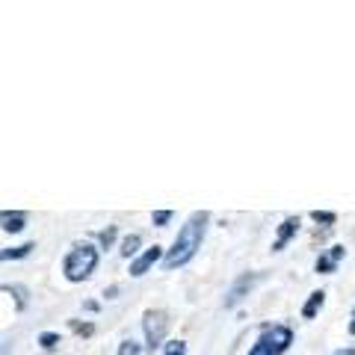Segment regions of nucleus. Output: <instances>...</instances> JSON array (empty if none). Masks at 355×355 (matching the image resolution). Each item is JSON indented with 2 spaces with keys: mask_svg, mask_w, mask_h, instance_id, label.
Here are the masks:
<instances>
[{
  "mask_svg": "<svg viewBox=\"0 0 355 355\" xmlns=\"http://www.w3.org/2000/svg\"><path fill=\"white\" fill-rule=\"evenodd\" d=\"M116 293H119V287H116V284H113V287H107V291H104V296H107V299H116Z\"/></svg>",
  "mask_w": 355,
  "mask_h": 355,
  "instance_id": "4be33fe9",
  "label": "nucleus"
},
{
  "mask_svg": "<svg viewBox=\"0 0 355 355\" xmlns=\"http://www.w3.org/2000/svg\"><path fill=\"white\" fill-rule=\"evenodd\" d=\"M160 258H166V252H163L160 246H151V249H146L142 254H137V258L130 261V275H133V279H139V275H146V272H148L151 266L157 263Z\"/></svg>",
  "mask_w": 355,
  "mask_h": 355,
  "instance_id": "39448f33",
  "label": "nucleus"
},
{
  "mask_svg": "<svg viewBox=\"0 0 355 355\" xmlns=\"http://www.w3.org/2000/svg\"><path fill=\"white\" fill-rule=\"evenodd\" d=\"M343 258H347V249H343L340 243H338V246H331L326 254H320V258H317V263H314V272H323V275L335 272V270H338V263H340Z\"/></svg>",
  "mask_w": 355,
  "mask_h": 355,
  "instance_id": "423d86ee",
  "label": "nucleus"
},
{
  "mask_svg": "<svg viewBox=\"0 0 355 355\" xmlns=\"http://www.w3.org/2000/svg\"><path fill=\"white\" fill-rule=\"evenodd\" d=\"M207 222H210V214H207V210H196V214L184 222L181 231H178V237H175V243H172V249L166 252V258H163V266H166V270H178V266L190 263V261L196 258V252L202 249Z\"/></svg>",
  "mask_w": 355,
  "mask_h": 355,
  "instance_id": "f257e3e1",
  "label": "nucleus"
},
{
  "mask_svg": "<svg viewBox=\"0 0 355 355\" xmlns=\"http://www.w3.org/2000/svg\"><path fill=\"white\" fill-rule=\"evenodd\" d=\"M71 329H74L80 338H92V335H95V326H92V323H80V320H71Z\"/></svg>",
  "mask_w": 355,
  "mask_h": 355,
  "instance_id": "a211bd4d",
  "label": "nucleus"
},
{
  "mask_svg": "<svg viewBox=\"0 0 355 355\" xmlns=\"http://www.w3.org/2000/svg\"><path fill=\"white\" fill-rule=\"evenodd\" d=\"M95 266H98V249L92 243H77V246L65 254L62 272L71 284H77V282H86L89 275L95 272Z\"/></svg>",
  "mask_w": 355,
  "mask_h": 355,
  "instance_id": "f03ea898",
  "label": "nucleus"
},
{
  "mask_svg": "<svg viewBox=\"0 0 355 355\" xmlns=\"http://www.w3.org/2000/svg\"><path fill=\"white\" fill-rule=\"evenodd\" d=\"M142 331H146V343L151 349L163 347L166 340V331H169V317H166V311H146L142 314Z\"/></svg>",
  "mask_w": 355,
  "mask_h": 355,
  "instance_id": "7ed1b4c3",
  "label": "nucleus"
},
{
  "mask_svg": "<svg viewBox=\"0 0 355 355\" xmlns=\"http://www.w3.org/2000/svg\"><path fill=\"white\" fill-rule=\"evenodd\" d=\"M249 355H275L272 343H270V335H266V331H261V338L254 340V347L249 349Z\"/></svg>",
  "mask_w": 355,
  "mask_h": 355,
  "instance_id": "ddd939ff",
  "label": "nucleus"
},
{
  "mask_svg": "<svg viewBox=\"0 0 355 355\" xmlns=\"http://www.w3.org/2000/svg\"><path fill=\"white\" fill-rule=\"evenodd\" d=\"M331 355H355V349H352V347H343V349H335Z\"/></svg>",
  "mask_w": 355,
  "mask_h": 355,
  "instance_id": "5701e85b",
  "label": "nucleus"
},
{
  "mask_svg": "<svg viewBox=\"0 0 355 355\" xmlns=\"http://www.w3.org/2000/svg\"><path fill=\"white\" fill-rule=\"evenodd\" d=\"M172 210H154V214H151V222H154V225H157V228H163V225H169V222H172Z\"/></svg>",
  "mask_w": 355,
  "mask_h": 355,
  "instance_id": "f3484780",
  "label": "nucleus"
},
{
  "mask_svg": "<svg viewBox=\"0 0 355 355\" xmlns=\"http://www.w3.org/2000/svg\"><path fill=\"white\" fill-rule=\"evenodd\" d=\"M349 335H355V311H352V323H349Z\"/></svg>",
  "mask_w": 355,
  "mask_h": 355,
  "instance_id": "b1692460",
  "label": "nucleus"
},
{
  "mask_svg": "<svg viewBox=\"0 0 355 355\" xmlns=\"http://www.w3.org/2000/svg\"><path fill=\"white\" fill-rule=\"evenodd\" d=\"M3 291L15 296V308H18V311H24V308H27V302H30V291H27L24 284H3Z\"/></svg>",
  "mask_w": 355,
  "mask_h": 355,
  "instance_id": "9b49d317",
  "label": "nucleus"
},
{
  "mask_svg": "<svg viewBox=\"0 0 355 355\" xmlns=\"http://www.w3.org/2000/svg\"><path fill=\"white\" fill-rule=\"evenodd\" d=\"M139 243H142V237H139V234H128L125 240H121V254H125V258H137Z\"/></svg>",
  "mask_w": 355,
  "mask_h": 355,
  "instance_id": "4468645a",
  "label": "nucleus"
},
{
  "mask_svg": "<svg viewBox=\"0 0 355 355\" xmlns=\"http://www.w3.org/2000/svg\"><path fill=\"white\" fill-rule=\"evenodd\" d=\"M39 343H42L44 349H53V347L60 343V335H57V331H42V335H39Z\"/></svg>",
  "mask_w": 355,
  "mask_h": 355,
  "instance_id": "6ab92c4d",
  "label": "nucleus"
},
{
  "mask_svg": "<svg viewBox=\"0 0 355 355\" xmlns=\"http://www.w3.org/2000/svg\"><path fill=\"white\" fill-rule=\"evenodd\" d=\"M323 302H326V291H314V293L308 296V302L302 305V317H305V320H314L317 311L323 308Z\"/></svg>",
  "mask_w": 355,
  "mask_h": 355,
  "instance_id": "9d476101",
  "label": "nucleus"
},
{
  "mask_svg": "<svg viewBox=\"0 0 355 355\" xmlns=\"http://www.w3.org/2000/svg\"><path fill=\"white\" fill-rule=\"evenodd\" d=\"M116 355H139V343L137 340H121Z\"/></svg>",
  "mask_w": 355,
  "mask_h": 355,
  "instance_id": "aec40b11",
  "label": "nucleus"
},
{
  "mask_svg": "<svg viewBox=\"0 0 355 355\" xmlns=\"http://www.w3.org/2000/svg\"><path fill=\"white\" fill-rule=\"evenodd\" d=\"M33 249H36V243H24V246H15V249H3L0 252V258L3 261H18V258H27Z\"/></svg>",
  "mask_w": 355,
  "mask_h": 355,
  "instance_id": "f8f14e48",
  "label": "nucleus"
},
{
  "mask_svg": "<svg viewBox=\"0 0 355 355\" xmlns=\"http://www.w3.org/2000/svg\"><path fill=\"white\" fill-rule=\"evenodd\" d=\"M116 234H119V228L116 225H107L101 234H98V243H101V249H110L116 243Z\"/></svg>",
  "mask_w": 355,
  "mask_h": 355,
  "instance_id": "2eb2a0df",
  "label": "nucleus"
},
{
  "mask_svg": "<svg viewBox=\"0 0 355 355\" xmlns=\"http://www.w3.org/2000/svg\"><path fill=\"white\" fill-rule=\"evenodd\" d=\"M311 219L323 222V225H335V222H338V216L331 214V210H311Z\"/></svg>",
  "mask_w": 355,
  "mask_h": 355,
  "instance_id": "dca6fc26",
  "label": "nucleus"
},
{
  "mask_svg": "<svg viewBox=\"0 0 355 355\" xmlns=\"http://www.w3.org/2000/svg\"><path fill=\"white\" fill-rule=\"evenodd\" d=\"M166 355H187V343L184 340H169L166 343Z\"/></svg>",
  "mask_w": 355,
  "mask_h": 355,
  "instance_id": "412c9836",
  "label": "nucleus"
},
{
  "mask_svg": "<svg viewBox=\"0 0 355 355\" xmlns=\"http://www.w3.org/2000/svg\"><path fill=\"white\" fill-rule=\"evenodd\" d=\"M263 331H266V335H270V343H272L275 355L287 352V347H291V343H293V331L287 329V326H263Z\"/></svg>",
  "mask_w": 355,
  "mask_h": 355,
  "instance_id": "0eeeda50",
  "label": "nucleus"
},
{
  "mask_svg": "<svg viewBox=\"0 0 355 355\" xmlns=\"http://www.w3.org/2000/svg\"><path fill=\"white\" fill-rule=\"evenodd\" d=\"M0 225H3V231L6 234H18V231H24V225H27V214H12V210H3L0 214Z\"/></svg>",
  "mask_w": 355,
  "mask_h": 355,
  "instance_id": "1a4fd4ad",
  "label": "nucleus"
},
{
  "mask_svg": "<svg viewBox=\"0 0 355 355\" xmlns=\"http://www.w3.org/2000/svg\"><path fill=\"white\" fill-rule=\"evenodd\" d=\"M261 279H263L261 272H243L240 279H237L234 284H231V291H228V296H225V308H234V305H240L243 299L249 296V291H252V287L258 284Z\"/></svg>",
  "mask_w": 355,
  "mask_h": 355,
  "instance_id": "20e7f679",
  "label": "nucleus"
},
{
  "mask_svg": "<svg viewBox=\"0 0 355 355\" xmlns=\"http://www.w3.org/2000/svg\"><path fill=\"white\" fill-rule=\"evenodd\" d=\"M299 231V216H287L282 225H279V237H275V243H272V252H282L287 243H291V237Z\"/></svg>",
  "mask_w": 355,
  "mask_h": 355,
  "instance_id": "6e6552de",
  "label": "nucleus"
}]
</instances>
